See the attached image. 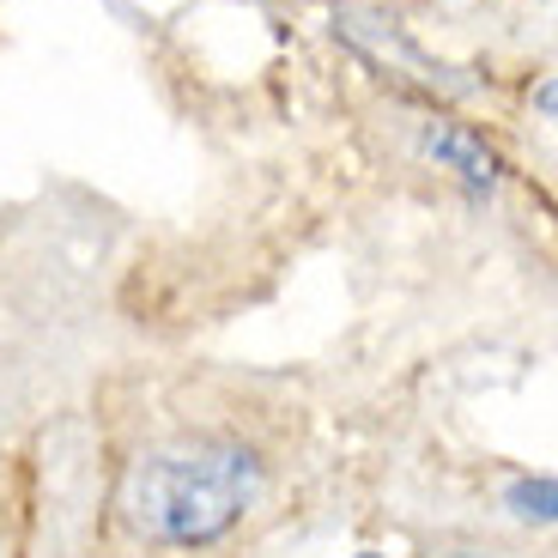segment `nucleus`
I'll return each mask as SVG.
<instances>
[{
	"instance_id": "obj_1",
	"label": "nucleus",
	"mask_w": 558,
	"mask_h": 558,
	"mask_svg": "<svg viewBox=\"0 0 558 558\" xmlns=\"http://www.w3.org/2000/svg\"><path fill=\"white\" fill-rule=\"evenodd\" d=\"M262 492V461L255 449L231 437H189L140 456L122 480V517L140 541L195 553L213 546L250 517Z\"/></svg>"
},
{
	"instance_id": "obj_2",
	"label": "nucleus",
	"mask_w": 558,
	"mask_h": 558,
	"mask_svg": "<svg viewBox=\"0 0 558 558\" xmlns=\"http://www.w3.org/2000/svg\"><path fill=\"white\" fill-rule=\"evenodd\" d=\"M425 153L437 158L444 170H456L468 189H492V182L504 177V165H498V153H492L480 134H468V128H456V122H425Z\"/></svg>"
},
{
	"instance_id": "obj_3",
	"label": "nucleus",
	"mask_w": 558,
	"mask_h": 558,
	"mask_svg": "<svg viewBox=\"0 0 558 558\" xmlns=\"http://www.w3.org/2000/svg\"><path fill=\"white\" fill-rule=\"evenodd\" d=\"M504 510H510L517 522H534V529L558 522V480H546V474L510 480V486H504Z\"/></svg>"
},
{
	"instance_id": "obj_4",
	"label": "nucleus",
	"mask_w": 558,
	"mask_h": 558,
	"mask_svg": "<svg viewBox=\"0 0 558 558\" xmlns=\"http://www.w3.org/2000/svg\"><path fill=\"white\" fill-rule=\"evenodd\" d=\"M534 110H541V116H558V80L534 85Z\"/></svg>"
},
{
	"instance_id": "obj_5",
	"label": "nucleus",
	"mask_w": 558,
	"mask_h": 558,
	"mask_svg": "<svg viewBox=\"0 0 558 558\" xmlns=\"http://www.w3.org/2000/svg\"><path fill=\"white\" fill-rule=\"evenodd\" d=\"M359 558H383V553H359Z\"/></svg>"
},
{
	"instance_id": "obj_6",
	"label": "nucleus",
	"mask_w": 558,
	"mask_h": 558,
	"mask_svg": "<svg viewBox=\"0 0 558 558\" xmlns=\"http://www.w3.org/2000/svg\"><path fill=\"white\" fill-rule=\"evenodd\" d=\"M456 558H474V553H456Z\"/></svg>"
}]
</instances>
